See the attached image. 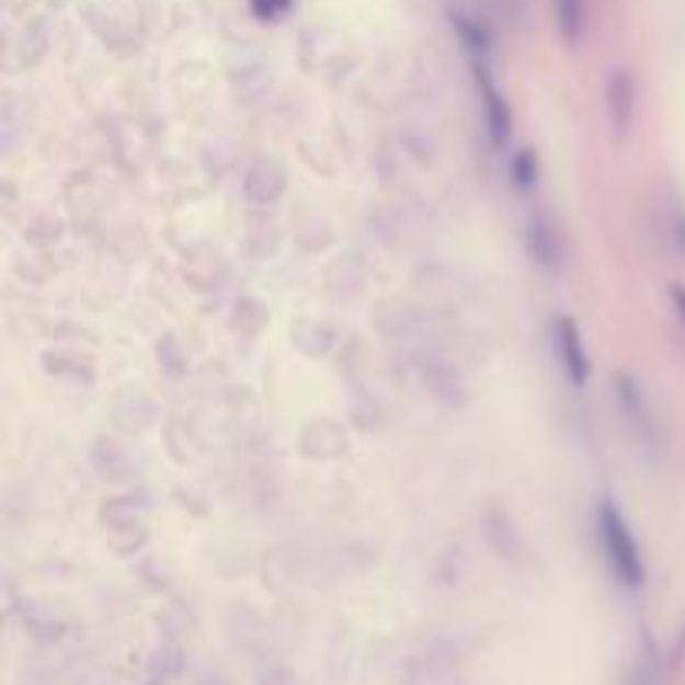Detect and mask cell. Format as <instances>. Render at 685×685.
<instances>
[{"instance_id": "obj_1", "label": "cell", "mask_w": 685, "mask_h": 685, "mask_svg": "<svg viewBox=\"0 0 685 685\" xmlns=\"http://www.w3.org/2000/svg\"><path fill=\"white\" fill-rule=\"evenodd\" d=\"M598 528H602V541H605V552H608V562L615 569L626 585H639L642 582V559H639V545L632 538V532L626 528L623 515L615 512L612 502L602 505L598 512Z\"/></svg>"}, {"instance_id": "obj_2", "label": "cell", "mask_w": 685, "mask_h": 685, "mask_svg": "<svg viewBox=\"0 0 685 685\" xmlns=\"http://www.w3.org/2000/svg\"><path fill=\"white\" fill-rule=\"evenodd\" d=\"M556 349H559V358H562L566 375L572 378L575 388H582L585 378H589V358H585V352H582L579 328H575L569 318L556 321Z\"/></svg>"}, {"instance_id": "obj_3", "label": "cell", "mask_w": 685, "mask_h": 685, "mask_svg": "<svg viewBox=\"0 0 685 685\" xmlns=\"http://www.w3.org/2000/svg\"><path fill=\"white\" fill-rule=\"evenodd\" d=\"M605 98H608V121L615 134H626L632 124V111H636V88L629 71H612L608 84H605Z\"/></svg>"}, {"instance_id": "obj_4", "label": "cell", "mask_w": 685, "mask_h": 685, "mask_svg": "<svg viewBox=\"0 0 685 685\" xmlns=\"http://www.w3.org/2000/svg\"><path fill=\"white\" fill-rule=\"evenodd\" d=\"M475 75H478V88H482V101H486V117H489V130L495 137V145L505 141L509 134V107L499 94V88L489 78V67L482 60H475Z\"/></svg>"}, {"instance_id": "obj_5", "label": "cell", "mask_w": 685, "mask_h": 685, "mask_svg": "<svg viewBox=\"0 0 685 685\" xmlns=\"http://www.w3.org/2000/svg\"><path fill=\"white\" fill-rule=\"evenodd\" d=\"M552 4H556V21H559L562 37L569 44H579L585 31V0H552Z\"/></svg>"}, {"instance_id": "obj_6", "label": "cell", "mask_w": 685, "mask_h": 685, "mask_svg": "<svg viewBox=\"0 0 685 685\" xmlns=\"http://www.w3.org/2000/svg\"><path fill=\"white\" fill-rule=\"evenodd\" d=\"M528 244H532V254H535L541 264H556V254H559V238H556L552 225H548L545 218L532 221V228H528Z\"/></svg>"}, {"instance_id": "obj_7", "label": "cell", "mask_w": 685, "mask_h": 685, "mask_svg": "<svg viewBox=\"0 0 685 685\" xmlns=\"http://www.w3.org/2000/svg\"><path fill=\"white\" fill-rule=\"evenodd\" d=\"M288 4L292 0H251V8H254L258 18H278V14L288 11Z\"/></svg>"}, {"instance_id": "obj_8", "label": "cell", "mask_w": 685, "mask_h": 685, "mask_svg": "<svg viewBox=\"0 0 685 685\" xmlns=\"http://www.w3.org/2000/svg\"><path fill=\"white\" fill-rule=\"evenodd\" d=\"M515 181H518V187H528L535 181V161H532V155H522L515 161Z\"/></svg>"}, {"instance_id": "obj_9", "label": "cell", "mask_w": 685, "mask_h": 685, "mask_svg": "<svg viewBox=\"0 0 685 685\" xmlns=\"http://www.w3.org/2000/svg\"><path fill=\"white\" fill-rule=\"evenodd\" d=\"M672 235H675V241H678V248H682V254H685V212H675V218H672Z\"/></svg>"}, {"instance_id": "obj_10", "label": "cell", "mask_w": 685, "mask_h": 685, "mask_svg": "<svg viewBox=\"0 0 685 685\" xmlns=\"http://www.w3.org/2000/svg\"><path fill=\"white\" fill-rule=\"evenodd\" d=\"M672 301H675V308H678V315H682V321H685V288H682V285L672 288Z\"/></svg>"}]
</instances>
